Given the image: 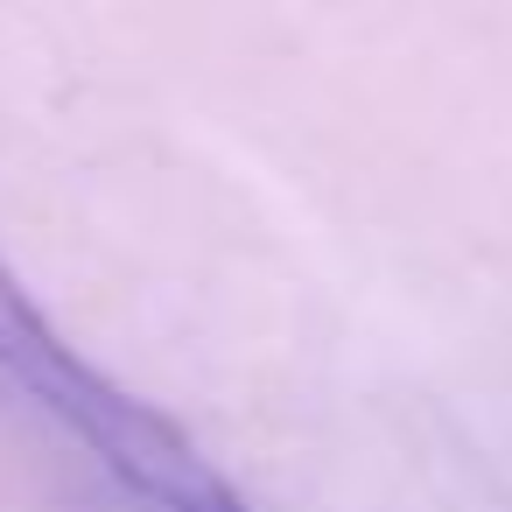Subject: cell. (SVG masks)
<instances>
[{
    "mask_svg": "<svg viewBox=\"0 0 512 512\" xmlns=\"http://www.w3.org/2000/svg\"><path fill=\"white\" fill-rule=\"evenodd\" d=\"M0 386L22 407H36L57 442L92 463L127 512H246L232 484L141 400H127L113 379H99L0 267Z\"/></svg>",
    "mask_w": 512,
    "mask_h": 512,
    "instance_id": "1",
    "label": "cell"
}]
</instances>
